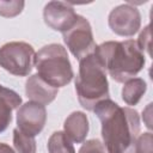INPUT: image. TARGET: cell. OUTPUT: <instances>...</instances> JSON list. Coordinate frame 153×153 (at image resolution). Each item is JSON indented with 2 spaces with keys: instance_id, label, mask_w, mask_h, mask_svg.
Masks as SVG:
<instances>
[{
  "instance_id": "6da1fadb",
  "label": "cell",
  "mask_w": 153,
  "mask_h": 153,
  "mask_svg": "<svg viewBox=\"0 0 153 153\" xmlns=\"http://www.w3.org/2000/svg\"><path fill=\"white\" fill-rule=\"evenodd\" d=\"M92 111L102 123L106 153H135V142L140 135V117L136 110L120 106L109 98L99 102Z\"/></svg>"
},
{
  "instance_id": "7a4b0ae2",
  "label": "cell",
  "mask_w": 153,
  "mask_h": 153,
  "mask_svg": "<svg viewBox=\"0 0 153 153\" xmlns=\"http://www.w3.org/2000/svg\"><path fill=\"white\" fill-rule=\"evenodd\" d=\"M93 54L116 82L133 79L145 66V54L139 49L136 41H108L96 45Z\"/></svg>"
},
{
  "instance_id": "3957f363",
  "label": "cell",
  "mask_w": 153,
  "mask_h": 153,
  "mask_svg": "<svg viewBox=\"0 0 153 153\" xmlns=\"http://www.w3.org/2000/svg\"><path fill=\"white\" fill-rule=\"evenodd\" d=\"M75 91L80 105L88 111H92L99 102L110 98L106 71L93 53L79 61Z\"/></svg>"
},
{
  "instance_id": "277c9868",
  "label": "cell",
  "mask_w": 153,
  "mask_h": 153,
  "mask_svg": "<svg viewBox=\"0 0 153 153\" xmlns=\"http://www.w3.org/2000/svg\"><path fill=\"white\" fill-rule=\"evenodd\" d=\"M33 66L38 76L55 88L67 86L74 76L67 50L57 43L41 48L35 54Z\"/></svg>"
},
{
  "instance_id": "5b68a950",
  "label": "cell",
  "mask_w": 153,
  "mask_h": 153,
  "mask_svg": "<svg viewBox=\"0 0 153 153\" xmlns=\"http://www.w3.org/2000/svg\"><path fill=\"white\" fill-rule=\"evenodd\" d=\"M35 54L26 42H8L0 48V67L13 75L26 76L32 71Z\"/></svg>"
},
{
  "instance_id": "8992f818",
  "label": "cell",
  "mask_w": 153,
  "mask_h": 153,
  "mask_svg": "<svg viewBox=\"0 0 153 153\" xmlns=\"http://www.w3.org/2000/svg\"><path fill=\"white\" fill-rule=\"evenodd\" d=\"M62 36L68 50L79 61L94 51L96 42L91 24L82 16H79L75 23L68 30L62 32Z\"/></svg>"
},
{
  "instance_id": "52a82bcc",
  "label": "cell",
  "mask_w": 153,
  "mask_h": 153,
  "mask_svg": "<svg viewBox=\"0 0 153 153\" xmlns=\"http://www.w3.org/2000/svg\"><path fill=\"white\" fill-rule=\"evenodd\" d=\"M112 32L122 37L134 36L141 26V14L130 4H122L111 10L108 18Z\"/></svg>"
},
{
  "instance_id": "ba28073f",
  "label": "cell",
  "mask_w": 153,
  "mask_h": 153,
  "mask_svg": "<svg viewBox=\"0 0 153 153\" xmlns=\"http://www.w3.org/2000/svg\"><path fill=\"white\" fill-rule=\"evenodd\" d=\"M47 122L45 106L35 102H26L17 110V126L24 134L35 137L38 135Z\"/></svg>"
},
{
  "instance_id": "9c48e42d",
  "label": "cell",
  "mask_w": 153,
  "mask_h": 153,
  "mask_svg": "<svg viewBox=\"0 0 153 153\" xmlns=\"http://www.w3.org/2000/svg\"><path fill=\"white\" fill-rule=\"evenodd\" d=\"M79 14L75 13L74 8L62 1H50L44 6L43 19L44 23L53 30L65 32L68 30L78 19Z\"/></svg>"
},
{
  "instance_id": "30bf717a",
  "label": "cell",
  "mask_w": 153,
  "mask_h": 153,
  "mask_svg": "<svg viewBox=\"0 0 153 153\" xmlns=\"http://www.w3.org/2000/svg\"><path fill=\"white\" fill-rule=\"evenodd\" d=\"M59 88H55L47 84L43 79L38 76V74H33L27 78L25 82V94L26 97L35 103L48 105L50 104L57 96Z\"/></svg>"
},
{
  "instance_id": "8fae6325",
  "label": "cell",
  "mask_w": 153,
  "mask_h": 153,
  "mask_svg": "<svg viewBox=\"0 0 153 153\" xmlns=\"http://www.w3.org/2000/svg\"><path fill=\"white\" fill-rule=\"evenodd\" d=\"M88 129V118L82 111L72 112L63 123V133L72 142L75 143H81L85 141Z\"/></svg>"
},
{
  "instance_id": "7c38bea8",
  "label": "cell",
  "mask_w": 153,
  "mask_h": 153,
  "mask_svg": "<svg viewBox=\"0 0 153 153\" xmlns=\"http://www.w3.org/2000/svg\"><path fill=\"white\" fill-rule=\"evenodd\" d=\"M20 105L22 97L16 91L0 85V133L8 128L12 121V111Z\"/></svg>"
},
{
  "instance_id": "4fadbf2b",
  "label": "cell",
  "mask_w": 153,
  "mask_h": 153,
  "mask_svg": "<svg viewBox=\"0 0 153 153\" xmlns=\"http://www.w3.org/2000/svg\"><path fill=\"white\" fill-rule=\"evenodd\" d=\"M147 91V84L141 78H133L124 82L122 88V99L127 105H136Z\"/></svg>"
},
{
  "instance_id": "5bb4252c",
  "label": "cell",
  "mask_w": 153,
  "mask_h": 153,
  "mask_svg": "<svg viewBox=\"0 0 153 153\" xmlns=\"http://www.w3.org/2000/svg\"><path fill=\"white\" fill-rule=\"evenodd\" d=\"M49 153H75L72 141L63 131H54L48 140Z\"/></svg>"
},
{
  "instance_id": "9a60e30c",
  "label": "cell",
  "mask_w": 153,
  "mask_h": 153,
  "mask_svg": "<svg viewBox=\"0 0 153 153\" xmlns=\"http://www.w3.org/2000/svg\"><path fill=\"white\" fill-rule=\"evenodd\" d=\"M13 145L17 153H36L37 149L35 137L24 134L18 128L13 130Z\"/></svg>"
},
{
  "instance_id": "2e32d148",
  "label": "cell",
  "mask_w": 153,
  "mask_h": 153,
  "mask_svg": "<svg viewBox=\"0 0 153 153\" xmlns=\"http://www.w3.org/2000/svg\"><path fill=\"white\" fill-rule=\"evenodd\" d=\"M25 6L24 1L19 0H10V1H2L0 0V16L5 18H13L22 13L23 8Z\"/></svg>"
},
{
  "instance_id": "e0dca14e",
  "label": "cell",
  "mask_w": 153,
  "mask_h": 153,
  "mask_svg": "<svg viewBox=\"0 0 153 153\" xmlns=\"http://www.w3.org/2000/svg\"><path fill=\"white\" fill-rule=\"evenodd\" d=\"M153 136L151 131L140 134L135 142V153H153Z\"/></svg>"
},
{
  "instance_id": "ac0fdd59",
  "label": "cell",
  "mask_w": 153,
  "mask_h": 153,
  "mask_svg": "<svg viewBox=\"0 0 153 153\" xmlns=\"http://www.w3.org/2000/svg\"><path fill=\"white\" fill-rule=\"evenodd\" d=\"M136 44L139 47V49L142 53H147L148 56H151V29L149 25H146L142 31L139 35V38L136 41Z\"/></svg>"
},
{
  "instance_id": "d6986e66",
  "label": "cell",
  "mask_w": 153,
  "mask_h": 153,
  "mask_svg": "<svg viewBox=\"0 0 153 153\" xmlns=\"http://www.w3.org/2000/svg\"><path fill=\"white\" fill-rule=\"evenodd\" d=\"M78 153H106V151L99 140L92 139V140L85 141L81 145Z\"/></svg>"
},
{
  "instance_id": "ffe728a7",
  "label": "cell",
  "mask_w": 153,
  "mask_h": 153,
  "mask_svg": "<svg viewBox=\"0 0 153 153\" xmlns=\"http://www.w3.org/2000/svg\"><path fill=\"white\" fill-rule=\"evenodd\" d=\"M152 103H149L142 111V118H143V122L146 124V127L148 129H152Z\"/></svg>"
},
{
  "instance_id": "44dd1931",
  "label": "cell",
  "mask_w": 153,
  "mask_h": 153,
  "mask_svg": "<svg viewBox=\"0 0 153 153\" xmlns=\"http://www.w3.org/2000/svg\"><path fill=\"white\" fill-rule=\"evenodd\" d=\"M0 153H16V152L10 145L0 142Z\"/></svg>"
}]
</instances>
